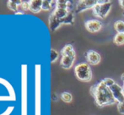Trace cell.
<instances>
[{
  "label": "cell",
  "instance_id": "cell-1",
  "mask_svg": "<svg viewBox=\"0 0 124 115\" xmlns=\"http://www.w3.org/2000/svg\"><path fill=\"white\" fill-rule=\"evenodd\" d=\"M90 93L95 100V105L100 107L112 104H117V102L111 93V90L105 84L103 80L90 87Z\"/></svg>",
  "mask_w": 124,
  "mask_h": 115
},
{
  "label": "cell",
  "instance_id": "cell-2",
  "mask_svg": "<svg viewBox=\"0 0 124 115\" xmlns=\"http://www.w3.org/2000/svg\"><path fill=\"white\" fill-rule=\"evenodd\" d=\"M74 73L76 77L79 81L89 82L92 79L91 67L88 63H79L74 68Z\"/></svg>",
  "mask_w": 124,
  "mask_h": 115
},
{
  "label": "cell",
  "instance_id": "cell-3",
  "mask_svg": "<svg viewBox=\"0 0 124 115\" xmlns=\"http://www.w3.org/2000/svg\"><path fill=\"white\" fill-rule=\"evenodd\" d=\"M112 6V3L111 1H102L98 0L97 4L95 5L92 8L93 15L95 16H98L100 18L105 19L109 14L110 10Z\"/></svg>",
  "mask_w": 124,
  "mask_h": 115
},
{
  "label": "cell",
  "instance_id": "cell-4",
  "mask_svg": "<svg viewBox=\"0 0 124 115\" xmlns=\"http://www.w3.org/2000/svg\"><path fill=\"white\" fill-rule=\"evenodd\" d=\"M98 0H83V1H78L76 4L74 11L76 13H80L89 8H93L95 5L97 4Z\"/></svg>",
  "mask_w": 124,
  "mask_h": 115
},
{
  "label": "cell",
  "instance_id": "cell-5",
  "mask_svg": "<svg viewBox=\"0 0 124 115\" xmlns=\"http://www.w3.org/2000/svg\"><path fill=\"white\" fill-rule=\"evenodd\" d=\"M109 88L111 90V93H112L114 98L117 102V104L124 102V92L123 87L120 86L117 83H115L112 86H110Z\"/></svg>",
  "mask_w": 124,
  "mask_h": 115
},
{
  "label": "cell",
  "instance_id": "cell-6",
  "mask_svg": "<svg viewBox=\"0 0 124 115\" xmlns=\"http://www.w3.org/2000/svg\"><path fill=\"white\" fill-rule=\"evenodd\" d=\"M85 27L89 32H98L102 28V23L97 20H88L85 22Z\"/></svg>",
  "mask_w": 124,
  "mask_h": 115
},
{
  "label": "cell",
  "instance_id": "cell-7",
  "mask_svg": "<svg viewBox=\"0 0 124 115\" xmlns=\"http://www.w3.org/2000/svg\"><path fill=\"white\" fill-rule=\"evenodd\" d=\"M85 58L87 59V62L90 64H93V65L98 64L101 59V55L94 50H89L88 52H86L85 53Z\"/></svg>",
  "mask_w": 124,
  "mask_h": 115
},
{
  "label": "cell",
  "instance_id": "cell-8",
  "mask_svg": "<svg viewBox=\"0 0 124 115\" xmlns=\"http://www.w3.org/2000/svg\"><path fill=\"white\" fill-rule=\"evenodd\" d=\"M74 60V58H71L69 56H62V58H61L60 61V66L62 69H69L73 66Z\"/></svg>",
  "mask_w": 124,
  "mask_h": 115
},
{
  "label": "cell",
  "instance_id": "cell-9",
  "mask_svg": "<svg viewBox=\"0 0 124 115\" xmlns=\"http://www.w3.org/2000/svg\"><path fill=\"white\" fill-rule=\"evenodd\" d=\"M61 54L62 56H69L71 58L76 57V53H75L74 48L71 44H66L61 50Z\"/></svg>",
  "mask_w": 124,
  "mask_h": 115
},
{
  "label": "cell",
  "instance_id": "cell-10",
  "mask_svg": "<svg viewBox=\"0 0 124 115\" xmlns=\"http://www.w3.org/2000/svg\"><path fill=\"white\" fill-rule=\"evenodd\" d=\"M30 10L33 13H39L42 10V0L30 1Z\"/></svg>",
  "mask_w": 124,
  "mask_h": 115
},
{
  "label": "cell",
  "instance_id": "cell-11",
  "mask_svg": "<svg viewBox=\"0 0 124 115\" xmlns=\"http://www.w3.org/2000/svg\"><path fill=\"white\" fill-rule=\"evenodd\" d=\"M69 12H70V11H69V9H67V8H56L55 9H54V11L52 12V14L55 17H57L58 20H60V21H61L62 19H64L68 15H69ZM61 24H62V22H61Z\"/></svg>",
  "mask_w": 124,
  "mask_h": 115
},
{
  "label": "cell",
  "instance_id": "cell-12",
  "mask_svg": "<svg viewBox=\"0 0 124 115\" xmlns=\"http://www.w3.org/2000/svg\"><path fill=\"white\" fill-rule=\"evenodd\" d=\"M21 3L22 1H20V0H8L7 2V6H8V8L10 10L16 13L17 10H18L19 6L21 5Z\"/></svg>",
  "mask_w": 124,
  "mask_h": 115
},
{
  "label": "cell",
  "instance_id": "cell-13",
  "mask_svg": "<svg viewBox=\"0 0 124 115\" xmlns=\"http://www.w3.org/2000/svg\"><path fill=\"white\" fill-rule=\"evenodd\" d=\"M113 42L117 46H121L124 44V33H116L113 39Z\"/></svg>",
  "mask_w": 124,
  "mask_h": 115
},
{
  "label": "cell",
  "instance_id": "cell-14",
  "mask_svg": "<svg viewBox=\"0 0 124 115\" xmlns=\"http://www.w3.org/2000/svg\"><path fill=\"white\" fill-rule=\"evenodd\" d=\"M114 29L117 33H124V21L117 20L114 23Z\"/></svg>",
  "mask_w": 124,
  "mask_h": 115
},
{
  "label": "cell",
  "instance_id": "cell-15",
  "mask_svg": "<svg viewBox=\"0 0 124 115\" xmlns=\"http://www.w3.org/2000/svg\"><path fill=\"white\" fill-rule=\"evenodd\" d=\"M61 99L64 102H67V103H69V102H72V99H73V96L71 95L69 92H62L61 94Z\"/></svg>",
  "mask_w": 124,
  "mask_h": 115
},
{
  "label": "cell",
  "instance_id": "cell-16",
  "mask_svg": "<svg viewBox=\"0 0 124 115\" xmlns=\"http://www.w3.org/2000/svg\"><path fill=\"white\" fill-rule=\"evenodd\" d=\"M52 8V1H50V0H42V10L48 11Z\"/></svg>",
  "mask_w": 124,
  "mask_h": 115
},
{
  "label": "cell",
  "instance_id": "cell-17",
  "mask_svg": "<svg viewBox=\"0 0 124 115\" xmlns=\"http://www.w3.org/2000/svg\"><path fill=\"white\" fill-rule=\"evenodd\" d=\"M58 53L55 49H51V63H54L58 58Z\"/></svg>",
  "mask_w": 124,
  "mask_h": 115
},
{
  "label": "cell",
  "instance_id": "cell-18",
  "mask_svg": "<svg viewBox=\"0 0 124 115\" xmlns=\"http://www.w3.org/2000/svg\"><path fill=\"white\" fill-rule=\"evenodd\" d=\"M103 81H104L105 84H106L108 87H110L111 86H112L113 84L116 83L114 80L111 79V78H105V79H103Z\"/></svg>",
  "mask_w": 124,
  "mask_h": 115
},
{
  "label": "cell",
  "instance_id": "cell-19",
  "mask_svg": "<svg viewBox=\"0 0 124 115\" xmlns=\"http://www.w3.org/2000/svg\"><path fill=\"white\" fill-rule=\"evenodd\" d=\"M21 7L24 10L30 9V1H22Z\"/></svg>",
  "mask_w": 124,
  "mask_h": 115
},
{
  "label": "cell",
  "instance_id": "cell-20",
  "mask_svg": "<svg viewBox=\"0 0 124 115\" xmlns=\"http://www.w3.org/2000/svg\"><path fill=\"white\" fill-rule=\"evenodd\" d=\"M117 109H118V112H119L120 114H124V102L117 104Z\"/></svg>",
  "mask_w": 124,
  "mask_h": 115
},
{
  "label": "cell",
  "instance_id": "cell-21",
  "mask_svg": "<svg viewBox=\"0 0 124 115\" xmlns=\"http://www.w3.org/2000/svg\"><path fill=\"white\" fill-rule=\"evenodd\" d=\"M119 4L122 6V8H124V0H120V1H119Z\"/></svg>",
  "mask_w": 124,
  "mask_h": 115
},
{
  "label": "cell",
  "instance_id": "cell-22",
  "mask_svg": "<svg viewBox=\"0 0 124 115\" xmlns=\"http://www.w3.org/2000/svg\"><path fill=\"white\" fill-rule=\"evenodd\" d=\"M122 80H123V92H124V73L122 74Z\"/></svg>",
  "mask_w": 124,
  "mask_h": 115
},
{
  "label": "cell",
  "instance_id": "cell-23",
  "mask_svg": "<svg viewBox=\"0 0 124 115\" xmlns=\"http://www.w3.org/2000/svg\"><path fill=\"white\" fill-rule=\"evenodd\" d=\"M15 14H16V15H23L24 13H23V12H20V11H19V12L17 11V12H16V13H15Z\"/></svg>",
  "mask_w": 124,
  "mask_h": 115
}]
</instances>
